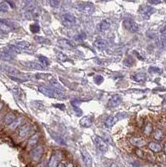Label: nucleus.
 Wrapping results in <instances>:
<instances>
[{"label": "nucleus", "mask_w": 166, "mask_h": 167, "mask_svg": "<svg viewBox=\"0 0 166 167\" xmlns=\"http://www.w3.org/2000/svg\"><path fill=\"white\" fill-rule=\"evenodd\" d=\"M38 91L42 93L43 94L50 97V98H54L57 100H65L67 97L64 94V93L61 90L55 89L53 87H48V86H39L38 87Z\"/></svg>", "instance_id": "obj_1"}, {"label": "nucleus", "mask_w": 166, "mask_h": 167, "mask_svg": "<svg viewBox=\"0 0 166 167\" xmlns=\"http://www.w3.org/2000/svg\"><path fill=\"white\" fill-rule=\"evenodd\" d=\"M28 4L25 5L24 9V16L27 19H36L39 16V10L38 7L34 5V2H28Z\"/></svg>", "instance_id": "obj_2"}, {"label": "nucleus", "mask_w": 166, "mask_h": 167, "mask_svg": "<svg viewBox=\"0 0 166 167\" xmlns=\"http://www.w3.org/2000/svg\"><path fill=\"white\" fill-rule=\"evenodd\" d=\"M1 69L5 72L6 74H8L10 77L17 78V79H22L23 81H25L27 80L25 77H27L26 75H24L19 70H18L17 69L13 68L10 65H7V64H2L1 65Z\"/></svg>", "instance_id": "obj_3"}, {"label": "nucleus", "mask_w": 166, "mask_h": 167, "mask_svg": "<svg viewBox=\"0 0 166 167\" xmlns=\"http://www.w3.org/2000/svg\"><path fill=\"white\" fill-rule=\"evenodd\" d=\"M31 47V44L27 41H20L16 43L15 44H9V48L13 52L16 53H21L23 51H26L29 50Z\"/></svg>", "instance_id": "obj_4"}, {"label": "nucleus", "mask_w": 166, "mask_h": 167, "mask_svg": "<svg viewBox=\"0 0 166 167\" xmlns=\"http://www.w3.org/2000/svg\"><path fill=\"white\" fill-rule=\"evenodd\" d=\"M154 12H155V9L153 7L149 6V5H142L139 9V13L144 19H149Z\"/></svg>", "instance_id": "obj_5"}, {"label": "nucleus", "mask_w": 166, "mask_h": 167, "mask_svg": "<svg viewBox=\"0 0 166 167\" xmlns=\"http://www.w3.org/2000/svg\"><path fill=\"white\" fill-rule=\"evenodd\" d=\"M62 23L63 25L66 28H71L75 24L76 18L72 13H67L62 16Z\"/></svg>", "instance_id": "obj_6"}, {"label": "nucleus", "mask_w": 166, "mask_h": 167, "mask_svg": "<svg viewBox=\"0 0 166 167\" xmlns=\"http://www.w3.org/2000/svg\"><path fill=\"white\" fill-rule=\"evenodd\" d=\"M43 154V147L39 145L30 150V157L34 161H38Z\"/></svg>", "instance_id": "obj_7"}, {"label": "nucleus", "mask_w": 166, "mask_h": 167, "mask_svg": "<svg viewBox=\"0 0 166 167\" xmlns=\"http://www.w3.org/2000/svg\"><path fill=\"white\" fill-rule=\"evenodd\" d=\"M124 27L131 33H135L140 29L139 25L132 19V18H127L123 22Z\"/></svg>", "instance_id": "obj_8"}, {"label": "nucleus", "mask_w": 166, "mask_h": 167, "mask_svg": "<svg viewBox=\"0 0 166 167\" xmlns=\"http://www.w3.org/2000/svg\"><path fill=\"white\" fill-rule=\"evenodd\" d=\"M33 125L30 124H24L22 126H20V128L18 129V135L19 137L21 138H24L26 136H28L32 131H33Z\"/></svg>", "instance_id": "obj_9"}, {"label": "nucleus", "mask_w": 166, "mask_h": 167, "mask_svg": "<svg viewBox=\"0 0 166 167\" xmlns=\"http://www.w3.org/2000/svg\"><path fill=\"white\" fill-rule=\"evenodd\" d=\"M57 44L59 47L65 49V50H74L76 48V45L74 42L66 39H61L58 40Z\"/></svg>", "instance_id": "obj_10"}, {"label": "nucleus", "mask_w": 166, "mask_h": 167, "mask_svg": "<svg viewBox=\"0 0 166 167\" xmlns=\"http://www.w3.org/2000/svg\"><path fill=\"white\" fill-rule=\"evenodd\" d=\"M94 141L95 143L97 148H98L100 151H102V152H106V151L108 150V145H107L106 141H105L104 140H103L101 137L97 136V135L94 136Z\"/></svg>", "instance_id": "obj_11"}, {"label": "nucleus", "mask_w": 166, "mask_h": 167, "mask_svg": "<svg viewBox=\"0 0 166 167\" xmlns=\"http://www.w3.org/2000/svg\"><path fill=\"white\" fill-rule=\"evenodd\" d=\"M61 159H62V155L59 152H54L50 157L49 162V167H57L59 165Z\"/></svg>", "instance_id": "obj_12"}, {"label": "nucleus", "mask_w": 166, "mask_h": 167, "mask_svg": "<svg viewBox=\"0 0 166 167\" xmlns=\"http://www.w3.org/2000/svg\"><path fill=\"white\" fill-rule=\"evenodd\" d=\"M77 9H78L80 12H82V13H92V12L94 11V7H93V4H91V3H83L78 5Z\"/></svg>", "instance_id": "obj_13"}, {"label": "nucleus", "mask_w": 166, "mask_h": 167, "mask_svg": "<svg viewBox=\"0 0 166 167\" xmlns=\"http://www.w3.org/2000/svg\"><path fill=\"white\" fill-rule=\"evenodd\" d=\"M38 142V135L36 133L34 135H33L29 140L28 141V143H27V149L28 150H33L34 148H35L37 146V144Z\"/></svg>", "instance_id": "obj_14"}, {"label": "nucleus", "mask_w": 166, "mask_h": 167, "mask_svg": "<svg viewBox=\"0 0 166 167\" xmlns=\"http://www.w3.org/2000/svg\"><path fill=\"white\" fill-rule=\"evenodd\" d=\"M122 102V98L118 95V94H115V95H113L110 100H109V103H108V105L109 107H117L118 105H119Z\"/></svg>", "instance_id": "obj_15"}, {"label": "nucleus", "mask_w": 166, "mask_h": 167, "mask_svg": "<svg viewBox=\"0 0 166 167\" xmlns=\"http://www.w3.org/2000/svg\"><path fill=\"white\" fill-rule=\"evenodd\" d=\"M110 25H111V22L109 19H104L101 21L99 24H98V29L99 32H104L106 30H108L109 28H110Z\"/></svg>", "instance_id": "obj_16"}, {"label": "nucleus", "mask_w": 166, "mask_h": 167, "mask_svg": "<svg viewBox=\"0 0 166 167\" xmlns=\"http://www.w3.org/2000/svg\"><path fill=\"white\" fill-rule=\"evenodd\" d=\"M0 24H3L6 27H8L9 29L13 30V29H16L18 28V25L12 21L11 19H7V18H0Z\"/></svg>", "instance_id": "obj_17"}, {"label": "nucleus", "mask_w": 166, "mask_h": 167, "mask_svg": "<svg viewBox=\"0 0 166 167\" xmlns=\"http://www.w3.org/2000/svg\"><path fill=\"white\" fill-rule=\"evenodd\" d=\"M81 154H82L83 160H84V163L85 165V167H91V166H92V158L89 154V153L86 150H83L81 151Z\"/></svg>", "instance_id": "obj_18"}, {"label": "nucleus", "mask_w": 166, "mask_h": 167, "mask_svg": "<svg viewBox=\"0 0 166 167\" xmlns=\"http://www.w3.org/2000/svg\"><path fill=\"white\" fill-rule=\"evenodd\" d=\"M130 143H131V145H133L134 146H136L138 148H141L145 145L144 140H143L142 138H140V137H132L130 139Z\"/></svg>", "instance_id": "obj_19"}, {"label": "nucleus", "mask_w": 166, "mask_h": 167, "mask_svg": "<svg viewBox=\"0 0 166 167\" xmlns=\"http://www.w3.org/2000/svg\"><path fill=\"white\" fill-rule=\"evenodd\" d=\"M94 45L99 50H103L108 46V43L106 40L103 39H97L94 42Z\"/></svg>", "instance_id": "obj_20"}, {"label": "nucleus", "mask_w": 166, "mask_h": 167, "mask_svg": "<svg viewBox=\"0 0 166 167\" xmlns=\"http://www.w3.org/2000/svg\"><path fill=\"white\" fill-rule=\"evenodd\" d=\"M117 121H118V117H116V116H109L106 119V120H105V126L107 128H110V127L115 125Z\"/></svg>", "instance_id": "obj_21"}, {"label": "nucleus", "mask_w": 166, "mask_h": 167, "mask_svg": "<svg viewBox=\"0 0 166 167\" xmlns=\"http://www.w3.org/2000/svg\"><path fill=\"white\" fill-rule=\"evenodd\" d=\"M23 122H24V118H23V117L16 118L13 123H11V124L9 125V129H17L18 127H19V126L22 125Z\"/></svg>", "instance_id": "obj_22"}, {"label": "nucleus", "mask_w": 166, "mask_h": 167, "mask_svg": "<svg viewBox=\"0 0 166 167\" xmlns=\"http://www.w3.org/2000/svg\"><path fill=\"white\" fill-rule=\"evenodd\" d=\"M92 118L90 116H84V118H82L80 119V125L83 127H90L92 125Z\"/></svg>", "instance_id": "obj_23"}, {"label": "nucleus", "mask_w": 166, "mask_h": 167, "mask_svg": "<svg viewBox=\"0 0 166 167\" xmlns=\"http://www.w3.org/2000/svg\"><path fill=\"white\" fill-rule=\"evenodd\" d=\"M148 146H149L150 150H151L153 152H155V153H158V152L161 151V150H162L161 145L156 142H150Z\"/></svg>", "instance_id": "obj_24"}, {"label": "nucleus", "mask_w": 166, "mask_h": 167, "mask_svg": "<svg viewBox=\"0 0 166 167\" xmlns=\"http://www.w3.org/2000/svg\"><path fill=\"white\" fill-rule=\"evenodd\" d=\"M153 137H154L155 140L160 141H162V140L164 139L165 134L163 133V131H162L161 129H155V131H154V133H153Z\"/></svg>", "instance_id": "obj_25"}, {"label": "nucleus", "mask_w": 166, "mask_h": 167, "mask_svg": "<svg viewBox=\"0 0 166 167\" xmlns=\"http://www.w3.org/2000/svg\"><path fill=\"white\" fill-rule=\"evenodd\" d=\"M16 119L15 116L13 115V113H9L8 115H6V116L4 117V123L6 125H10L11 123H13L14 121V119Z\"/></svg>", "instance_id": "obj_26"}, {"label": "nucleus", "mask_w": 166, "mask_h": 167, "mask_svg": "<svg viewBox=\"0 0 166 167\" xmlns=\"http://www.w3.org/2000/svg\"><path fill=\"white\" fill-rule=\"evenodd\" d=\"M132 78L137 81V82H142V81H144L145 79H146V75L144 73H136L135 75H134Z\"/></svg>", "instance_id": "obj_27"}, {"label": "nucleus", "mask_w": 166, "mask_h": 167, "mask_svg": "<svg viewBox=\"0 0 166 167\" xmlns=\"http://www.w3.org/2000/svg\"><path fill=\"white\" fill-rule=\"evenodd\" d=\"M13 91L14 92V94H15L18 99H20V100L23 99V97H24V92H23V90H21L19 87H18V86H14V87H13Z\"/></svg>", "instance_id": "obj_28"}, {"label": "nucleus", "mask_w": 166, "mask_h": 167, "mask_svg": "<svg viewBox=\"0 0 166 167\" xmlns=\"http://www.w3.org/2000/svg\"><path fill=\"white\" fill-rule=\"evenodd\" d=\"M29 65L34 69H37V70H44L45 69V67H43L42 64H38L37 62H30Z\"/></svg>", "instance_id": "obj_29"}, {"label": "nucleus", "mask_w": 166, "mask_h": 167, "mask_svg": "<svg viewBox=\"0 0 166 167\" xmlns=\"http://www.w3.org/2000/svg\"><path fill=\"white\" fill-rule=\"evenodd\" d=\"M38 61L40 62V64H42L43 67L44 66H49V59L46 58V57H44V56H43V55H38Z\"/></svg>", "instance_id": "obj_30"}, {"label": "nucleus", "mask_w": 166, "mask_h": 167, "mask_svg": "<svg viewBox=\"0 0 166 167\" xmlns=\"http://www.w3.org/2000/svg\"><path fill=\"white\" fill-rule=\"evenodd\" d=\"M134 59L131 57V56H128L125 59V61H124V64L125 66H127V67H132L134 64Z\"/></svg>", "instance_id": "obj_31"}, {"label": "nucleus", "mask_w": 166, "mask_h": 167, "mask_svg": "<svg viewBox=\"0 0 166 167\" xmlns=\"http://www.w3.org/2000/svg\"><path fill=\"white\" fill-rule=\"evenodd\" d=\"M152 130H153V127H152V125L150 123H148L144 129V133L147 135H150L151 133H152Z\"/></svg>", "instance_id": "obj_32"}, {"label": "nucleus", "mask_w": 166, "mask_h": 167, "mask_svg": "<svg viewBox=\"0 0 166 167\" xmlns=\"http://www.w3.org/2000/svg\"><path fill=\"white\" fill-rule=\"evenodd\" d=\"M0 55L5 60H13V56H12L10 53H9L7 52H2V53H0Z\"/></svg>", "instance_id": "obj_33"}, {"label": "nucleus", "mask_w": 166, "mask_h": 167, "mask_svg": "<svg viewBox=\"0 0 166 167\" xmlns=\"http://www.w3.org/2000/svg\"><path fill=\"white\" fill-rule=\"evenodd\" d=\"M30 31L33 33V34H37L40 31V27L38 24H33L30 25Z\"/></svg>", "instance_id": "obj_34"}, {"label": "nucleus", "mask_w": 166, "mask_h": 167, "mask_svg": "<svg viewBox=\"0 0 166 167\" xmlns=\"http://www.w3.org/2000/svg\"><path fill=\"white\" fill-rule=\"evenodd\" d=\"M9 10V5L7 2H1L0 3V12L5 13Z\"/></svg>", "instance_id": "obj_35"}, {"label": "nucleus", "mask_w": 166, "mask_h": 167, "mask_svg": "<svg viewBox=\"0 0 166 167\" xmlns=\"http://www.w3.org/2000/svg\"><path fill=\"white\" fill-rule=\"evenodd\" d=\"M149 71L151 72V73H157V74H160L162 72V70L158 68V67H154V66H152L149 69Z\"/></svg>", "instance_id": "obj_36"}, {"label": "nucleus", "mask_w": 166, "mask_h": 167, "mask_svg": "<svg viewBox=\"0 0 166 167\" xmlns=\"http://www.w3.org/2000/svg\"><path fill=\"white\" fill-rule=\"evenodd\" d=\"M53 138L55 140V141L58 142V143H59V144H62V145H65V142L61 138V137H59V135L57 136V135H53Z\"/></svg>", "instance_id": "obj_37"}, {"label": "nucleus", "mask_w": 166, "mask_h": 167, "mask_svg": "<svg viewBox=\"0 0 166 167\" xmlns=\"http://www.w3.org/2000/svg\"><path fill=\"white\" fill-rule=\"evenodd\" d=\"M86 38V35H85V34L84 33H80L79 34H78L76 37H75V39L78 41H83V40H84Z\"/></svg>", "instance_id": "obj_38"}, {"label": "nucleus", "mask_w": 166, "mask_h": 167, "mask_svg": "<svg viewBox=\"0 0 166 167\" xmlns=\"http://www.w3.org/2000/svg\"><path fill=\"white\" fill-rule=\"evenodd\" d=\"M103 78L101 75H98V76H96L95 79H94V82L97 84H100L101 83H103Z\"/></svg>", "instance_id": "obj_39"}, {"label": "nucleus", "mask_w": 166, "mask_h": 167, "mask_svg": "<svg viewBox=\"0 0 166 167\" xmlns=\"http://www.w3.org/2000/svg\"><path fill=\"white\" fill-rule=\"evenodd\" d=\"M49 4L51 5L52 7H53V8H58L59 6V3H60L59 1H54V0L49 1Z\"/></svg>", "instance_id": "obj_40"}, {"label": "nucleus", "mask_w": 166, "mask_h": 167, "mask_svg": "<svg viewBox=\"0 0 166 167\" xmlns=\"http://www.w3.org/2000/svg\"><path fill=\"white\" fill-rule=\"evenodd\" d=\"M160 43H161V45L163 46V48L166 49V36L162 35L160 37Z\"/></svg>", "instance_id": "obj_41"}, {"label": "nucleus", "mask_w": 166, "mask_h": 167, "mask_svg": "<svg viewBox=\"0 0 166 167\" xmlns=\"http://www.w3.org/2000/svg\"><path fill=\"white\" fill-rule=\"evenodd\" d=\"M34 39L38 43H43H43H48L49 42L48 39H45V38H43V37H35Z\"/></svg>", "instance_id": "obj_42"}, {"label": "nucleus", "mask_w": 166, "mask_h": 167, "mask_svg": "<svg viewBox=\"0 0 166 167\" xmlns=\"http://www.w3.org/2000/svg\"><path fill=\"white\" fill-rule=\"evenodd\" d=\"M71 104H73L74 108H76V107L79 106V104H81V101L80 100H72L71 101Z\"/></svg>", "instance_id": "obj_43"}, {"label": "nucleus", "mask_w": 166, "mask_h": 167, "mask_svg": "<svg viewBox=\"0 0 166 167\" xmlns=\"http://www.w3.org/2000/svg\"><path fill=\"white\" fill-rule=\"evenodd\" d=\"M136 154H138L140 157H141V158L144 157V152H143L142 150H136Z\"/></svg>", "instance_id": "obj_44"}, {"label": "nucleus", "mask_w": 166, "mask_h": 167, "mask_svg": "<svg viewBox=\"0 0 166 167\" xmlns=\"http://www.w3.org/2000/svg\"><path fill=\"white\" fill-rule=\"evenodd\" d=\"M160 32H161V34H162V35H165L166 36V26H165L161 30H160Z\"/></svg>", "instance_id": "obj_45"}, {"label": "nucleus", "mask_w": 166, "mask_h": 167, "mask_svg": "<svg viewBox=\"0 0 166 167\" xmlns=\"http://www.w3.org/2000/svg\"><path fill=\"white\" fill-rule=\"evenodd\" d=\"M149 3L151 4H159L161 3V1H149Z\"/></svg>", "instance_id": "obj_46"}, {"label": "nucleus", "mask_w": 166, "mask_h": 167, "mask_svg": "<svg viewBox=\"0 0 166 167\" xmlns=\"http://www.w3.org/2000/svg\"><path fill=\"white\" fill-rule=\"evenodd\" d=\"M7 3H8V4H10V5H11V7H12L13 9L15 8V4H14V3L12 2V1H8V2H7Z\"/></svg>", "instance_id": "obj_47"}, {"label": "nucleus", "mask_w": 166, "mask_h": 167, "mask_svg": "<svg viewBox=\"0 0 166 167\" xmlns=\"http://www.w3.org/2000/svg\"><path fill=\"white\" fill-rule=\"evenodd\" d=\"M36 167H45V165H44V163L42 162V163H39Z\"/></svg>", "instance_id": "obj_48"}, {"label": "nucleus", "mask_w": 166, "mask_h": 167, "mask_svg": "<svg viewBox=\"0 0 166 167\" xmlns=\"http://www.w3.org/2000/svg\"><path fill=\"white\" fill-rule=\"evenodd\" d=\"M65 167H74V166H73V164H72V163H69L68 165H66V166H65Z\"/></svg>", "instance_id": "obj_49"}, {"label": "nucleus", "mask_w": 166, "mask_h": 167, "mask_svg": "<svg viewBox=\"0 0 166 167\" xmlns=\"http://www.w3.org/2000/svg\"><path fill=\"white\" fill-rule=\"evenodd\" d=\"M57 167H65V166H64L63 163H61V162H60V163H59V165Z\"/></svg>", "instance_id": "obj_50"}, {"label": "nucleus", "mask_w": 166, "mask_h": 167, "mask_svg": "<svg viewBox=\"0 0 166 167\" xmlns=\"http://www.w3.org/2000/svg\"><path fill=\"white\" fill-rule=\"evenodd\" d=\"M164 152H165V154H166V142H165V145H164Z\"/></svg>", "instance_id": "obj_51"}, {"label": "nucleus", "mask_w": 166, "mask_h": 167, "mask_svg": "<svg viewBox=\"0 0 166 167\" xmlns=\"http://www.w3.org/2000/svg\"><path fill=\"white\" fill-rule=\"evenodd\" d=\"M150 167H161V166H157V165H153V166H150Z\"/></svg>", "instance_id": "obj_52"}, {"label": "nucleus", "mask_w": 166, "mask_h": 167, "mask_svg": "<svg viewBox=\"0 0 166 167\" xmlns=\"http://www.w3.org/2000/svg\"><path fill=\"white\" fill-rule=\"evenodd\" d=\"M2 107H3V104L0 103V110H2Z\"/></svg>", "instance_id": "obj_53"}, {"label": "nucleus", "mask_w": 166, "mask_h": 167, "mask_svg": "<svg viewBox=\"0 0 166 167\" xmlns=\"http://www.w3.org/2000/svg\"><path fill=\"white\" fill-rule=\"evenodd\" d=\"M165 102H166V97H165Z\"/></svg>", "instance_id": "obj_54"}, {"label": "nucleus", "mask_w": 166, "mask_h": 167, "mask_svg": "<svg viewBox=\"0 0 166 167\" xmlns=\"http://www.w3.org/2000/svg\"><path fill=\"white\" fill-rule=\"evenodd\" d=\"M165 3H166V1H165Z\"/></svg>", "instance_id": "obj_55"}, {"label": "nucleus", "mask_w": 166, "mask_h": 167, "mask_svg": "<svg viewBox=\"0 0 166 167\" xmlns=\"http://www.w3.org/2000/svg\"><path fill=\"white\" fill-rule=\"evenodd\" d=\"M0 53H1V52H0Z\"/></svg>", "instance_id": "obj_56"}]
</instances>
